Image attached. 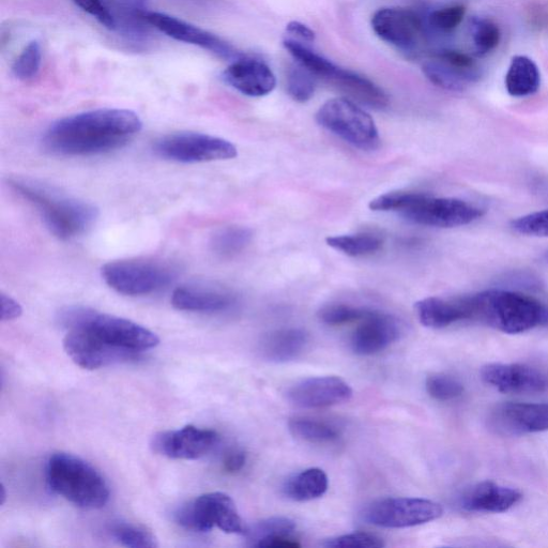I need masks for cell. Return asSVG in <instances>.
<instances>
[{
  "mask_svg": "<svg viewBox=\"0 0 548 548\" xmlns=\"http://www.w3.org/2000/svg\"><path fill=\"white\" fill-rule=\"evenodd\" d=\"M142 127L141 118L132 111L101 109L56 121L43 144L56 155H100L126 146Z\"/></svg>",
  "mask_w": 548,
  "mask_h": 548,
  "instance_id": "obj_1",
  "label": "cell"
},
{
  "mask_svg": "<svg viewBox=\"0 0 548 548\" xmlns=\"http://www.w3.org/2000/svg\"><path fill=\"white\" fill-rule=\"evenodd\" d=\"M463 322H477L507 334L548 326V304L534 297L490 289L459 297Z\"/></svg>",
  "mask_w": 548,
  "mask_h": 548,
  "instance_id": "obj_2",
  "label": "cell"
},
{
  "mask_svg": "<svg viewBox=\"0 0 548 548\" xmlns=\"http://www.w3.org/2000/svg\"><path fill=\"white\" fill-rule=\"evenodd\" d=\"M373 211H392L411 223L422 226L453 228L481 219L484 210L459 199L432 197L415 192H392L370 203Z\"/></svg>",
  "mask_w": 548,
  "mask_h": 548,
  "instance_id": "obj_3",
  "label": "cell"
},
{
  "mask_svg": "<svg viewBox=\"0 0 548 548\" xmlns=\"http://www.w3.org/2000/svg\"><path fill=\"white\" fill-rule=\"evenodd\" d=\"M9 186L37 209L53 235L70 240L84 234L98 218L94 205L72 199L35 181L15 178Z\"/></svg>",
  "mask_w": 548,
  "mask_h": 548,
  "instance_id": "obj_4",
  "label": "cell"
},
{
  "mask_svg": "<svg viewBox=\"0 0 548 548\" xmlns=\"http://www.w3.org/2000/svg\"><path fill=\"white\" fill-rule=\"evenodd\" d=\"M50 489L76 507L97 510L110 500V487L99 471L68 453H55L47 466Z\"/></svg>",
  "mask_w": 548,
  "mask_h": 548,
  "instance_id": "obj_5",
  "label": "cell"
},
{
  "mask_svg": "<svg viewBox=\"0 0 548 548\" xmlns=\"http://www.w3.org/2000/svg\"><path fill=\"white\" fill-rule=\"evenodd\" d=\"M284 48L296 62L307 68L316 79H321L331 87L336 88L347 99L358 102L373 110H385L389 98L385 91L364 76L334 65L295 39L283 42Z\"/></svg>",
  "mask_w": 548,
  "mask_h": 548,
  "instance_id": "obj_6",
  "label": "cell"
},
{
  "mask_svg": "<svg viewBox=\"0 0 548 548\" xmlns=\"http://www.w3.org/2000/svg\"><path fill=\"white\" fill-rule=\"evenodd\" d=\"M62 321L67 328L84 327L106 343L116 347L143 353L159 345L155 332L129 321L84 308H72L64 312Z\"/></svg>",
  "mask_w": 548,
  "mask_h": 548,
  "instance_id": "obj_7",
  "label": "cell"
},
{
  "mask_svg": "<svg viewBox=\"0 0 548 548\" xmlns=\"http://www.w3.org/2000/svg\"><path fill=\"white\" fill-rule=\"evenodd\" d=\"M106 284L125 296H146L161 291L176 278V269L170 263L134 258L111 262L102 267Z\"/></svg>",
  "mask_w": 548,
  "mask_h": 548,
  "instance_id": "obj_8",
  "label": "cell"
},
{
  "mask_svg": "<svg viewBox=\"0 0 548 548\" xmlns=\"http://www.w3.org/2000/svg\"><path fill=\"white\" fill-rule=\"evenodd\" d=\"M316 120L323 128L361 150H375L380 145L373 118L347 98L327 101L317 112Z\"/></svg>",
  "mask_w": 548,
  "mask_h": 548,
  "instance_id": "obj_9",
  "label": "cell"
},
{
  "mask_svg": "<svg viewBox=\"0 0 548 548\" xmlns=\"http://www.w3.org/2000/svg\"><path fill=\"white\" fill-rule=\"evenodd\" d=\"M174 519L180 527L203 534L215 527L226 534L245 532L234 500L220 492L204 494L182 505L175 511Z\"/></svg>",
  "mask_w": 548,
  "mask_h": 548,
  "instance_id": "obj_10",
  "label": "cell"
},
{
  "mask_svg": "<svg viewBox=\"0 0 548 548\" xmlns=\"http://www.w3.org/2000/svg\"><path fill=\"white\" fill-rule=\"evenodd\" d=\"M157 155L179 163L231 160L237 148L221 137L196 132H179L161 137L155 144Z\"/></svg>",
  "mask_w": 548,
  "mask_h": 548,
  "instance_id": "obj_11",
  "label": "cell"
},
{
  "mask_svg": "<svg viewBox=\"0 0 548 548\" xmlns=\"http://www.w3.org/2000/svg\"><path fill=\"white\" fill-rule=\"evenodd\" d=\"M437 502L421 498H387L365 508L363 520L383 528H408L430 523L443 516Z\"/></svg>",
  "mask_w": 548,
  "mask_h": 548,
  "instance_id": "obj_12",
  "label": "cell"
},
{
  "mask_svg": "<svg viewBox=\"0 0 548 548\" xmlns=\"http://www.w3.org/2000/svg\"><path fill=\"white\" fill-rule=\"evenodd\" d=\"M64 348L70 359L85 370H98L140 358V353L106 343L80 326L69 328Z\"/></svg>",
  "mask_w": 548,
  "mask_h": 548,
  "instance_id": "obj_13",
  "label": "cell"
},
{
  "mask_svg": "<svg viewBox=\"0 0 548 548\" xmlns=\"http://www.w3.org/2000/svg\"><path fill=\"white\" fill-rule=\"evenodd\" d=\"M487 428L501 437L548 431V404L507 402L494 406L486 419Z\"/></svg>",
  "mask_w": 548,
  "mask_h": 548,
  "instance_id": "obj_14",
  "label": "cell"
},
{
  "mask_svg": "<svg viewBox=\"0 0 548 548\" xmlns=\"http://www.w3.org/2000/svg\"><path fill=\"white\" fill-rule=\"evenodd\" d=\"M219 441L220 437L215 431L188 425L180 430L160 432L152 436L150 448L167 459L195 461L209 454Z\"/></svg>",
  "mask_w": 548,
  "mask_h": 548,
  "instance_id": "obj_15",
  "label": "cell"
},
{
  "mask_svg": "<svg viewBox=\"0 0 548 548\" xmlns=\"http://www.w3.org/2000/svg\"><path fill=\"white\" fill-rule=\"evenodd\" d=\"M423 73L432 84L449 91H464L482 76L474 58L454 50L437 52L423 65Z\"/></svg>",
  "mask_w": 548,
  "mask_h": 548,
  "instance_id": "obj_16",
  "label": "cell"
},
{
  "mask_svg": "<svg viewBox=\"0 0 548 548\" xmlns=\"http://www.w3.org/2000/svg\"><path fill=\"white\" fill-rule=\"evenodd\" d=\"M145 20L160 33L174 40L195 45L205 51L226 60H236L245 56L238 52L233 45L226 42L207 30L182 21L170 14L162 12H148L144 15Z\"/></svg>",
  "mask_w": 548,
  "mask_h": 548,
  "instance_id": "obj_17",
  "label": "cell"
},
{
  "mask_svg": "<svg viewBox=\"0 0 548 548\" xmlns=\"http://www.w3.org/2000/svg\"><path fill=\"white\" fill-rule=\"evenodd\" d=\"M483 382L499 392L536 394L548 391V373L522 363H490L481 369Z\"/></svg>",
  "mask_w": 548,
  "mask_h": 548,
  "instance_id": "obj_18",
  "label": "cell"
},
{
  "mask_svg": "<svg viewBox=\"0 0 548 548\" xmlns=\"http://www.w3.org/2000/svg\"><path fill=\"white\" fill-rule=\"evenodd\" d=\"M353 389L338 376L302 379L287 391V399L300 408L317 409L348 402Z\"/></svg>",
  "mask_w": 548,
  "mask_h": 548,
  "instance_id": "obj_19",
  "label": "cell"
},
{
  "mask_svg": "<svg viewBox=\"0 0 548 548\" xmlns=\"http://www.w3.org/2000/svg\"><path fill=\"white\" fill-rule=\"evenodd\" d=\"M372 28L379 39L393 47L410 50L422 34L423 21L413 10L383 8L374 13Z\"/></svg>",
  "mask_w": 548,
  "mask_h": 548,
  "instance_id": "obj_20",
  "label": "cell"
},
{
  "mask_svg": "<svg viewBox=\"0 0 548 548\" xmlns=\"http://www.w3.org/2000/svg\"><path fill=\"white\" fill-rule=\"evenodd\" d=\"M359 323L350 339V347L356 355H376L401 337V325L391 315L371 310Z\"/></svg>",
  "mask_w": 548,
  "mask_h": 548,
  "instance_id": "obj_21",
  "label": "cell"
},
{
  "mask_svg": "<svg viewBox=\"0 0 548 548\" xmlns=\"http://www.w3.org/2000/svg\"><path fill=\"white\" fill-rule=\"evenodd\" d=\"M227 85L240 94L261 98L272 93L277 86V78L262 60L242 56L228 66L222 74Z\"/></svg>",
  "mask_w": 548,
  "mask_h": 548,
  "instance_id": "obj_22",
  "label": "cell"
},
{
  "mask_svg": "<svg viewBox=\"0 0 548 548\" xmlns=\"http://www.w3.org/2000/svg\"><path fill=\"white\" fill-rule=\"evenodd\" d=\"M236 298L226 289L209 282H191L175 289L173 307L179 311L216 314L232 309Z\"/></svg>",
  "mask_w": 548,
  "mask_h": 548,
  "instance_id": "obj_23",
  "label": "cell"
},
{
  "mask_svg": "<svg viewBox=\"0 0 548 548\" xmlns=\"http://www.w3.org/2000/svg\"><path fill=\"white\" fill-rule=\"evenodd\" d=\"M522 498V493L513 487L483 481L463 493L460 506L473 513H505L519 504Z\"/></svg>",
  "mask_w": 548,
  "mask_h": 548,
  "instance_id": "obj_24",
  "label": "cell"
},
{
  "mask_svg": "<svg viewBox=\"0 0 548 548\" xmlns=\"http://www.w3.org/2000/svg\"><path fill=\"white\" fill-rule=\"evenodd\" d=\"M309 344L308 333L299 328L273 331L263 339L261 354L273 363H286L298 359Z\"/></svg>",
  "mask_w": 548,
  "mask_h": 548,
  "instance_id": "obj_25",
  "label": "cell"
},
{
  "mask_svg": "<svg viewBox=\"0 0 548 548\" xmlns=\"http://www.w3.org/2000/svg\"><path fill=\"white\" fill-rule=\"evenodd\" d=\"M506 88L510 96L524 98L535 95L541 85V73L531 58L517 55L512 58L506 75Z\"/></svg>",
  "mask_w": 548,
  "mask_h": 548,
  "instance_id": "obj_26",
  "label": "cell"
},
{
  "mask_svg": "<svg viewBox=\"0 0 548 548\" xmlns=\"http://www.w3.org/2000/svg\"><path fill=\"white\" fill-rule=\"evenodd\" d=\"M329 480L321 468H309L289 478L283 487L285 496L298 502L323 497L328 491Z\"/></svg>",
  "mask_w": 548,
  "mask_h": 548,
  "instance_id": "obj_27",
  "label": "cell"
},
{
  "mask_svg": "<svg viewBox=\"0 0 548 548\" xmlns=\"http://www.w3.org/2000/svg\"><path fill=\"white\" fill-rule=\"evenodd\" d=\"M252 238L253 233L247 227L227 226L213 234L210 248L217 256L230 258L246 250Z\"/></svg>",
  "mask_w": 548,
  "mask_h": 548,
  "instance_id": "obj_28",
  "label": "cell"
},
{
  "mask_svg": "<svg viewBox=\"0 0 548 548\" xmlns=\"http://www.w3.org/2000/svg\"><path fill=\"white\" fill-rule=\"evenodd\" d=\"M288 430L296 438L311 444H331L340 438L334 426L314 419L295 418L288 422Z\"/></svg>",
  "mask_w": 548,
  "mask_h": 548,
  "instance_id": "obj_29",
  "label": "cell"
},
{
  "mask_svg": "<svg viewBox=\"0 0 548 548\" xmlns=\"http://www.w3.org/2000/svg\"><path fill=\"white\" fill-rule=\"evenodd\" d=\"M296 530V523L285 516H273L269 519L257 522L249 529H245L248 544L253 547H261L268 540L283 536H292Z\"/></svg>",
  "mask_w": 548,
  "mask_h": 548,
  "instance_id": "obj_30",
  "label": "cell"
},
{
  "mask_svg": "<svg viewBox=\"0 0 548 548\" xmlns=\"http://www.w3.org/2000/svg\"><path fill=\"white\" fill-rule=\"evenodd\" d=\"M326 241L332 249L352 257L372 255L383 247V240L372 234L332 236Z\"/></svg>",
  "mask_w": 548,
  "mask_h": 548,
  "instance_id": "obj_31",
  "label": "cell"
},
{
  "mask_svg": "<svg viewBox=\"0 0 548 548\" xmlns=\"http://www.w3.org/2000/svg\"><path fill=\"white\" fill-rule=\"evenodd\" d=\"M114 541L121 546L131 548H152L158 546L154 534L147 529L128 523H115L108 528Z\"/></svg>",
  "mask_w": 548,
  "mask_h": 548,
  "instance_id": "obj_32",
  "label": "cell"
},
{
  "mask_svg": "<svg viewBox=\"0 0 548 548\" xmlns=\"http://www.w3.org/2000/svg\"><path fill=\"white\" fill-rule=\"evenodd\" d=\"M470 30L477 56L483 57L490 54L498 47L501 33L498 25L493 21L474 18L470 22Z\"/></svg>",
  "mask_w": 548,
  "mask_h": 548,
  "instance_id": "obj_33",
  "label": "cell"
},
{
  "mask_svg": "<svg viewBox=\"0 0 548 548\" xmlns=\"http://www.w3.org/2000/svg\"><path fill=\"white\" fill-rule=\"evenodd\" d=\"M317 79L307 68L299 65L287 73V91L295 101L306 103L315 94Z\"/></svg>",
  "mask_w": 548,
  "mask_h": 548,
  "instance_id": "obj_34",
  "label": "cell"
},
{
  "mask_svg": "<svg viewBox=\"0 0 548 548\" xmlns=\"http://www.w3.org/2000/svg\"><path fill=\"white\" fill-rule=\"evenodd\" d=\"M42 64V50L38 41L29 42L21 54L15 59L12 72L20 81H30L36 78Z\"/></svg>",
  "mask_w": 548,
  "mask_h": 548,
  "instance_id": "obj_35",
  "label": "cell"
},
{
  "mask_svg": "<svg viewBox=\"0 0 548 548\" xmlns=\"http://www.w3.org/2000/svg\"><path fill=\"white\" fill-rule=\"evenodd\" d=\"M426 392L430 397L439 402H449L461 397L464 393V385L458 378L447 374H434L426 379Z\"/></svg>",
  "mask_w": 548,
  "mask_h": 548,
  "instance_id": "obj_36",
  "label": "cell"
},
{
  "mask_svg": "<svg viewBox=\"0 0 548 548\" xmlns=\"http://www.w3.org/2000/svg\"><path fill=\"white\" fill-rule=\"evenodd\" d=\"M370 312V309L348 306V304H330L319 311L318 317L328 326H342L358 323Z\"/></svg>",
  "mask_w": 548,
  "mask_h": 548,
  "instance_id": "obj_37",
  "label": "cell"
},
{
  "mask_svg": "<svg viewBox=\"0 0 548 548\" xmlns=\"http://www.w3.org/2000/svg\"><path fill=\"white\" fill-rule=\"evenodd\" d=\"M73 3L109 30L118 28L114 0H73Z\"/></svg>",
  "mask_w": 548,
  "mask_h": 548,
  "instance_id": "obj_38",
  "label": "cell"
},
{
  "mask_svg": "<svg viewBox=\"0 0 548 548\" xmlns=\"http://www.w3.org/2000/svg\"><path fill=\"white\" fill-rule=\"evenodd\" d=\"M466 9L462 5H454L435 10L428 18L429 25L439 33H452L463 22Z\"/></svg>",
  "mask_w": 548,
  "mask_h": 548,
  "instance_id": "obj_39",
  "label": "cell"
},
{
  "mask_svg": "<svg viewBox=\"0 0 548 548\" xmlns=\"http://www.w3.org/2000/svg\"><path fill=\"white\" fill-rule=\"evenodd\" d=\"M511 228L524 236L548 237V209L513 220Z\"/></svg>",
  "mask_w": 548,
  "mask_h": 548,
  "instance_id": "obj_40",
  "label": "cell"
},
{
  "mask_svg": "<svg viewBox=\"0 0 548 548\" xmlns=\"http://www.w3.org/2000/svg\"><path fill=\"white\" fill-rule=\"evenodd\" d=\"M322 546L327 548H380L385 543L382 538L369 532H354L337 538L326 540Z\"/></svg>",
  "mask_w": 548,
  "mask_h": 548,
  "instance_id": "obj_41",
  "label": "cell"
},
{
  "mask_svg": "<svg viewBox=\"0 0 548 548\" xmlns=\"http://www.w3.org/2000/svg\"><path fill=\"white\" fill-rule=\"evenodd\" d=\"M0 316L3 322H11L23 314V309L18 301L5 294L0 295Z\"/></svg>",
  "mask_w": 548,
  "mask_h": 548,
  "instance_id": "obj_42",
  "label": "cell"
},
{
  "mask_svg": "<svg viewBox=\"0 0 548 548\" xmlns=\"http://www.w3.org/2000/svg\"><path fill=\"white\" fill-rule=\"evenodd\" d=\"M247 463V454L242 450H232L225 455L223 467L230 474L239 473Z\"/></svg>",
  "mask_w": 548,
  "mask_h": 548,
  "instance_id": "obj_43",
  "label": "cell"
},
{
  "mask_svg": "<svg viewBox=\"0 0 548 548\" xmlns=\"http://www.w3.org/2000/svg\"><path fill=\"white\" fill-rule=\"evenodd\" d=\"M286 30L288 34L296 37L298 39L297 41L313 42L316 38L313 29L298 21L288 23Z\"/></svg>",
  "mask_w": 548,
  "mask_h": 548,
  "instance_id": "obj_44",
  "label": "cell"
},
{
  "mask_svg": "<svg viewBox=\"0 0 548 548\" xmlns=\"http://www.w3.org/2000/svg\"><path fill=\"white\" fill-rule=\"evenodd\" d=\"M300 546L301 545L296 540L292 539L291 536H283L268 540L263 543L261 547L296 548Z\"/></svg>",
  "mask_w": 548,
  "mask_h": 548,
  "instance_id": "obj_45",
  "label": "cell"
},
{
  "mask_svg": "<svg viewBox=\"0 0 548 548\" xmlns=\"http://www.w3.org/2000/svg\"><path fill=\"white\" fill-rule=\"evenodd\" d=\"M6 498H7L6 487L3 484L2 485V505H5Z\"/></svg>",
  "mask_w": 548,
  "mask_h": 548,
  "instance_id": "obj_46",
  "label": "cell"
},
{
  "mask_svg": "<svg viewBox=\"0 0 548 548\" xmlns=\"http://www.w3.org/2000/svg\"><path fill=\"white\" fill-rule=\"evenodd\" d=\"M546 257H547V260H548V252H547V254H546Z\"/></svg>",
  "mask_w": 548,
  "mask_h": 548,
  "instance_id": "obj_47",
  "label": "cell"
}]
</instances>
